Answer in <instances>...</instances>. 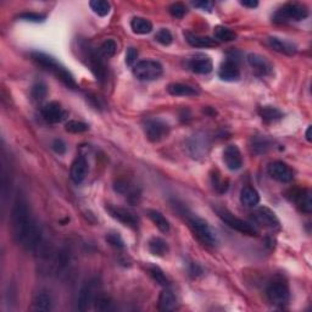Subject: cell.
<instances>
[{
  "label": "cell",
  "instance_id": "cell-18",
  "mask_svg": "<svg viewBox=\"0 0 312 312\" xmlns=\"http://www.w3.org/2000/svg\"><path fill=\"white\" fill-rule=\"evenodd\" d=\"M293 200L298 204L301 211L310 214L312 210L311 194L308 190H295L293 191Z\"/></svg>",
  "mask_w": 312,
  "mask_h": 312
},
{
  "label": "cell",
  "instance_id": "cell-22",
  "mask_svg": "<svg viewBox=\"0 0 312 312\" xmlns=\"http://www.w3.org/2000/svg\"><path fill=\"white\" fill-rule=\"evenodd\" d=\"M32 59L34 60L38 65H41L42 67L52 71L53 73L60 67V65L58 64V61H56L55 59L52 58V56L47 55V54L44 53H39V52L32 53Z\"/></svg>",
  "mask_w": 312,
  "mask_h": 312
},
{
  "label": "cell",
  "instance_id": "cell-2",
  "mask_svg": "<svg viewBox=\"0 0 312 312\" xmlns=\"http://www.w3.org/2000/svg\"><path fill=\"white\" fill-rule=\"evenodd\" d=\"M307 16L308 10L306 7L301 4H296V3H289L273 15V22L286 23L289 22V21H302Z\"/></svg>",
  "mask_w": 312,
  "mask_h": 312
},
{
  "label": "cell",
  "instance_id": "cell-32",
  "mask_svg": "<svg viewBox=\"0 0 312 312\" xmlns=\"http://www.w3.org/2000/svg\"><path fill=\"white\" fill-rule=\"evenodd\" d=\"M149 273H150V276L152 277V280H154L158 284H160V286H163V287H169L170 286L169 278L166 277V275H165L163 269L159 268L158 266L149 267Z\"/></svg>",
  "mask_w": 312,
  "mask_h": 312
},
{
  "label": "cell",
  "instance_id": "cell-25",
  "mask_svg": "<svg viewBox=\"0 0 312 312\" xmlns=\"http://www.w3.org/2000/svg\"><path fill=\"white\" fill-rule=\"evenodd\" d=\"M167 91L171 95H175V97H194L198 95V91L193 87L182 85V83H172L169 86Z\"/></svg>",
  "mask_w": 312,
  "mask_h": 312
},
{
  "label": "cell",
  "instance_id": "cell-6",
  "mask_svg": "<svg viewBox=\"0 0 312 312\" xmlns=\"http://www.w3.org/2000/svg\"><path fill=\"white\" fill-rule=\"evenodd\" d=\"M144 132L150 142L158 143L170 133V126L160 119H148L144 122Z\"/></svg>",
  "mask_w": 312,
  "mask_h": 312
},
{
  "label": "cell",
  "instance_id": "cell-14",
  "mask_svg": "<svg viewBox=\"0 0 312 312\" xmlns=\"http://www.w3.org/2000/svg\"><path fill=\"white\" fill-rule=\"evenodd\" d=\"M87 173H88V163H87L86 158L82 155L77 156L71 165V179L77 184H80L86 179Z\"/></svg>",
  "mask_w": 312,
  "mask_h": 312
},
{
  "label": "cell",
  "instance_id": "cell-9",
  "mask_svg": "<svg viewBox=\"0 0 312 312\" xmlns=\"http://www.w3.org/2000/svg\"><path fill=\"white\" fill-rule=\"evenodd\" d=\"M267 172L273 179L281 183H289L294 179L293 170L282 161H275V163L269 164Z\"/></svg>",
  "mask_w": 312,
  "mask_h": 312
},
{
  "label": "cell",
  "instance_id": "cell-34",
  "mask_svg": "<svg viewBox=\"0 0 312 312\" xmlns=\"http://www.w3.org/2000/svg\"><path fill=\"white\" fill-rule=\"evenodd\" d=\"M269 145H271V142L266 137H255L253 138L251 148L257 154H262V152H266L269 149Z\"/></svg>",
  "mask_w": 312,
  "mask_h": 312
},
{
  "label": "cell",
  "instance_id": "cell-5",
  "mask_svg": "<svg viewBox=\"0 0 312 312\" xmlns=\"http://www.w3.org/2000/svg\"><path fill=\"white\" fill-rule=\"evenodd\" d=\"M163 65L155 60H142L134 66L133 73L140 81H155L163 74Z\"/></svg>",
  "mask_w": 312,
  "mask_h": 312
},
{
  "label": "cell",
  "instance_id": "cell-17",
  "mask_svg": "<svg viewBox=\"0 0 312 312\" xmlns=\"http://www.w3.org/2000/svg\"><path fill=\"white\" fill-rule=\"evenodd\" d=\"M218 76L226 82H234L241 77V71H239L238 65L236 62L232 60H227L226 62L221 65L220 70H218Z\"/></svg>",
  "mask_w": 312,
  "mask_h": 312
},
{
  "label": "cell",
  "instance_id": "cell-8",
  "mask_svg": "<svg viewBox=\"0 0 312 312\" xmlns=\"http://www.w3.org/2000/svg\"><path fill=\"white\" fill-rule=\"evenodd\" d=\"M97 282L91 281L88 283H86L82 287V289L80 290L77 299V310L80 311H86L88 310L89 306L92 302H94L95 298H97Z\"/></svg>",
  "mask_w": 312,
  "mask_h": 312
},
{
  "label": "cell",
  "instance_id": "cell-37",
  "mask_svg": "<svg viewBox=\"0 0 312 312\" xmlns=\"http://www.w3.org/2000/svg\"><path fill=\"white\" fill-rule=\"evenodd\" d=\"M94 302H95V308L99 311H109L111 310V306H112L111 299L109 296L104 295V294H98Z\"/></svg>",
  "mask_w": 312,
  "mask_h": 312
},
{
  "label": "cell",
  "instance_id": "cell-4",
  "mask_svg": "<svg viewBox=\"0 0 312 312\" xmlns=\"http://www.w3.org/2000/svg\"><path fill=\"white\" fill-rule=\"evenodd\" d=\"M189 224H190L191 230L197 236V238L204 244L209 245V247H215L217 244V237H216L215 230L210 227V224L205 220L199 217H190Z\"/></svg>",
  "mask_w": 312,
  "mask_h": 312
},
{
  "label": "cell",
  "instance_id": "cell-3",
  "mask_svg": "<svg viewBox=\"0 0 312 312\" xmlns=\"http://www.w3.org/2000/svg\"><path fill=\"white\" fill-rule=\"evenodd\" d=\"M217 214L218 216H220L221 220L223 221L228 227H230L232 229L237 230V232H239L242 234H247V236H251V237L259 236V229H257L255 224L242 220V218H239V217H237V216H234L232 212L227 211V210H218Z\"/></svg>",
  "mask_w": 312,
  "mask_h": 312
},
{
  "label": "cell",
  "instance_id": "cell-27",
  "mask_svg": "<svg viewBox=\"0 0 312 312\" xmlns=\"http://www.w3.org/2000/svg\"><path fill=\"white\" fill-rule=\"evenodd\" d=\"M148 216H149L150 220L154 222L155 226L158 227L159 229L161 230V232H163V233H169L170 232V229H171L170 222L163 214H161V212L156 211V210H149Z\"/></svg>",
  "mask_w": 312,
  "mask_h": 312
},
{
  "label": "cell",
  "instance_id": "cell-20",
  "mask_svg": "<svg viewBox=\"0 0 312 312\" xmlns=\"http://www.w3.org/2000/svg\"><path fill=\"white\" fill-rule=\"evenodd\" d=\"M176 295L171 292L170 289H165L163 293L160 294L159 298V310L160 311H173L177 308Z\"/></svg>",
  "mask_w": 312,
  "mask_h": 312
},
{
  "label": "cell",
  "instance_id": "cell-43",
  "mask_svg": "<svg viewBox=\"0 0 312 312\" xmlns=\"http://www.w3.org/2000/svg\"><path fill=\"white\" fill-rule=\"evenodd\" d=\"M138 59V50L136 48H128L127 53H126V64L128 66H132Z\"/></svg>",
  "mask_w": 312,
  "mask_h": 312
},
{
  "label": "cell",
  "instance_id": "cell-40",
  "mask_svg": "<svg viewBox=\"0 0 312 312\" xmlns=\"http://www.w3.org/2000/svg\"><path fill=\"white\" fill-rule=\"evenodd\" d=\"M169 10L170 14L172 15L173 17H176V19H182V17L187 14V8H185V5H183L182 3H175V4L171 5Z\"/></svg>",
  "mask_w": 312,
  "mask_h": 312
},
{
  "label": "cell",
  "instance_id": "cell-44",
  "mask_svg": "<svg viewBox=\"0 0 312 312\" xmlns=\"http://www.w3.org/2000/svg\"><path fill=\"white\" fill-rule=\"evenodd\" d=\"M52 146H53L54 151H55L56 154H59V155L65 154L66 150H67V148H66V144L64 143V140H61V139H55V140H54Z\"/></svg>",
  "mask_w": 312,
  "mask_h": 312
},
{
  "label": "cell",
  "instance_id": "cell-24",
  "mask_svg": "<svg viewBox=\"0 0 312 312\" xmlns=\"http://www.w3.org/2000/svg\"><path fill=\"white\" fill-rule=\"evenodd\" d=\"M241 202L243 205L248 206V208H254L260 203V195L256 191V189L245 187L241 191Z\"/></svg>",
  "mask_w": 312,
  "mask_h": 312
},
{
  "label": "cell",
  "instance_id": "cell-29",
  "mask_svg": "<svg viewBox=\"0 0 312 312\" xmlns=\"http://www.w3.org/2000/svg\"><path fill=\"white\" fill-rule=\"evenodd\" d=\"M33 307L37 311H49L52 308V298L47 292H39L33 300Z\"/></svg>",
  "mask_w": 312,
  "mask_h": 312
},
{
  "label": "cell",
  "instance_id": "cell-19",
  "mask_svg": "<svg viewBox=\"0 0 312 312\" xmlns=\"http://www.w3.org/2000/svg\"><path fill=\"white\" fill-rule=\"evenodd\" d=\"M268 44L272 49L276 50V52L286 54V55H293V54H295L296 52V48L294 44L277 37H269Z\"/></svg>",
  "mask_w": 312,
  "mask_h": 312
},
{
  "label": "cell",
  "instance_id": "cell-45",
  "mask_svg": "<svg viewBox=\"0 0 312 312\" xmlns=\"http://www.w3.org/2000/svg\"><path fill=\"white\" fill-rule=\"evenodd\" d=\"M193 5L195 8H199L202 9L204 11H211L212 9V3L211 2H195L193 3Z\"/></svg>",
  "mask_w": 312,
  "mask_h": 312
},
{
  "label": "cell",
  "instance_id": "cell-31",
  "mask_svg": "<svg viewBox=\"0 0 312 312\" xmlns=\"http://www.w3.org/2000/svg\"><path fill=\"white\" fill-rule=\"evenodd\" d=\"M214 35L217 41H221V42H233V41H236V38H237L236 32H233L232 29L228 28V27H224V26L215 27Z\"/></svg>",
  "mask_w": 312,
  "mask_h": 312
},
{
  "label": "cell",
  "instance_id": "cell-1",
  "mask_svg": "<svg viewBox=\"0 0 312 312\" xmlns=\"http://www.w3.org/2000/svg\"><path fill=\"white\" fill-rule=\"evenodd\" d=\"M11 227L14 238L21 247L32 253H41L43 249V236L39 224L33 217L27 199L19 194L11 210Z\"/></svg>",
  "mask_w": 312,
  "mask_h": 312
},
{
  "label": "cell",
  "instance_id": "cell-16",
  "mask_svg": "<svg viewBox=\"0 0 312 312\" xmlns=\"http://www.w3.org/2000/svg\"><path fill=\"white\" fill-rule=\"evenodd\" d=\"M188 66L194 73L198 74H208L212 71L214 65H212L211 59L205 55H197L193 59L188 61Z\"/></svg>",
  "mask_w": 312,
  "mask_h": 312
},
{
  "label": "cell",
  "instance_id": "cell-33",
  "mask_svg": "<svg viewBox=\"0 0 312 312\" xmlns=\"http://www.w3.org/2000/svg\"><path fill=\"white\" fill-rule=\"evenodd\" d=\"M89 5H91L92 10L101 17L106 16L110 13V4L105 0H93L89 3Z\"/></svg>",
  "mask_w": 312,
  "mask_h": 312
},
{
  "label": "cell",
  "instance_id": "cell-23",
  "mask_svg": "<svg viewBox=\"0 0 312 312\" xmlns=\"http://www.w3.org/2000/svg\"><path fill=\"white\" fill-rule=\"evenodd\" d=\"M89 66H91V70L94 76L97 77L99 81H104L106 77V70H105V66L101 61V58L99 56L97 53H92L89 55Z\"/></svg>",
  "mask_w": 312,
  "mask_h": 312
},
{
  "label": "cell",
  "instance_id": "cell-47",
  "mask_svg": "<svg viewBox=\"0 0 312 312\" xmlns=\"http://www.w3.org/2000/svg\"><path fill=\"white\" fill-rule=\"evenodd\" d=\"M306 139L311 142V127H308L307 131H306Z\"/></svg>",
  "mask_w": 312,
  "mask_h": 312
},
{
  "label": "cell",
  "instance_id": "cell-28",
  "mask_svg": "<svg viewBox=\"0 0 312 312\" xmlns=\"http://www.w3.org/2000/svg\"><path fill=\"white\" fill-rule=\"evenodd\" d=\"M131 28L137 34H148L152 31V23L144 17H134L131 21Z\"/></svg>",
  "mask_w": 312,
  "mask_h": 312
},
{
  "label": "cell",
  "instance_id": "cell-11",
  "mask_svg": "<svg viewBox=\"0 0 312 312\" xmlns=\"http://www.w3.org/2000/svg\"><path fill=\"white\" fill-rule=\"evenodd\" d=\"M255 221L261 226L266 228H271V229H276L280 228V220L277 218L275 212L268 208H260L255 211L254 214Z\"/></svg>",
  "mask_w": 312,
  "mask_h": 312
},
{
  "label": "cell",
  "instance_id": "cell-46",
  "mask_svg": "<svg viewBox=\"0 0 312 312\" xmlns=\"http://www.w3.org/2000/svg\"><path fill=\"white\" fill-rule=\"evenodd\" d=\"M241 4L243 5V7H245V8L254 9V8H256L257 5H259V3H257L256 0H242Z\"/></svg>",
  "mask_w": 312,
  "mask_h": 312
},
{
  "label": "cell",
  "instance_id": "cell-38",
  "mask_svg": "<svg viewBox=\"0 0 312 312\" xmlns=\"http://www.w3.org/2000/svg\"><path fill=\"white\" fill-rule=\"evenodd\" d=\"M31 94H32V97H33V99H34V100H37V101L43 100V99L46 98L47 94H48L47 86L44 85L43 82L35 83V85L32 87Z\"/></svg>",
  "mask_w": 312,
  "mask_h": 312
},
{
  "label": "cell",
  "instance_id": "cell-35",
  "mask_svg": "<svg viewBox=\"0 0 312 312\" xmlns=\"http://www.w3.org/2000/svg\"><path fill=\"white\" fill-rule=\"evenodd\" d=\"M65 130L70 132V133H83V132H87L89 130V126L85 124V122L72 120V121L66 122Z\"/></svg>",
  "mask_w": 312,
  "mask_h": 312
},
{
  "label": "cell",
  "instance_id": "cell-13",
  "mask_svg": "<svg viewBox=\"0 0 312 312\" xmlns=\"http://www.w3.org/2000/svg\"><path fill=\"white\" fill-rule=\"evenodd\" d=\"M107 211L115 220L121 222L125 226H128L131 228H136L138 226V217L134 214H132L128 210L122 208H115V206H109Z\"/></svg>",
  "mask_w": 312,
  "mask_h": 312
},
{
  "label": "cell",
  "instance_id": "cell-36",
  "mask_svg": "<svg viewBox=\"0 0 312 312\" xmlns=\"http://www.w3.org/2000/svg\"><path fill=\"white\" fill-rule=\"evenodd\" d=\"M117 52V44L113 39H106L100 47V54L101 55L106 56V58H111Z\"/></svg>",
  "mask_w": 312,
  "mask_h": 312
},
{
  "label": "cell",
  "instance_id": "cell-7",
  "mask_svg": "<svg viewBox=\"0 0 312 312\" xmlns=\"http://www.w3.org/2000/svg\"><path fill=\"white\" fill-rule=\"evenodd\" d=\"M266 294L269 302H272L273 305L277 306L286 305L290 298L289 288H288L286 283H283V282L281 281L273 282V283L269 284L266 290Z\"/></svg>",
  "mask_w": 312,
  "mask_h": 312
},
{
  "label": "cell",
  "instance_id": "cell-30",
  "mask_svg": "<svg viewBox=\"0 0 312 312\" xmlns=\"http://www.w3.org/2000/svg\"><path fill=\"white\" fill-rule=\"evenodd\" d=\"M259 113H260V116L262 117L263 121H266V122L278 121V120H281L282 117H283L282 111L278 110L277 107H273V106L260 107Z\"/></svg>",
  "mask_w": 312,
  "mask_h": 312
},
{
  "label": "cell",
  "instance_id": "cell-42",
  "mask_svg": "<svg viewBox=\"0 0 312 312\" xmlns=\"http://www.w3.org/2000/svg\"><path fill=\"white\" fill-rule=\"evenodd\" d=\"M20 19L25 21H31V22H43L46 20V16L41 14H34V13H25L20 15Z\"/></svg>",
  "mask_w": 312,
  "mask_h": 312
},
{
  "label": "cell",
  "instance_id": "cell-10",
  "mask_svg": "<svg viewBox=\"0 0 312 312\" xmlns=\"http://www.w3.org/2000/svg\"><path fill=\"white\" fill-rule=\"evenodd\" d=\"M42 116L48 124H60L66 119L67 113L56 101L48 103L42 107Z\"/></svg>",
  "mask_w": 312,
  "mask_h": 312
},
{
  "label": "cell",
  "instance_id": "cell-26",
  "mask_svg": "<svg viewBox=\"0 0 312 312\" xmlns=\"http://www.w3.org/2000/svg\"><path fill=\"white\" fill-rule=\"evenodd\" d=\"M148 249L149 251L155 256H164L169 253V245L167 243L164 241V239L159 238V237H155V238H151L148 243Z\"/></svg>",
  "mask_w": 312,
  "mask_h": 312
},
{
  "label": "cell",
  "instance_id": "cell-39",
  "mask_svg": "<svg viewBox=\"0 0 312 312\" xmlns=\"http://www.w3.org/2000/svg\"><path fill=\"white\" fill-rule=\"evenodd\" d=\"M155 39H156V42H159V43L163 44V46H170V44L172 43L173 37L169 29L161 28V29H159L158 33L155 34Z\"/></svg>",
  "mask_w": 312,
  "mask_h": 312
},
{
  "label": "cell",
  "instance_id": "cell-41",
  "mask_svg": "<svg viewBox=\"0 0 312 312\" xmlns=\"http://www.w3.org/2000/svg\"><path fill=\"white\" fill-rule=\"evenodd\" d=\"M106 241L109 242L110 244L112 245V247H115V248H120V249L125 248V243H124V241H122L121 237L119 236V233H110V234H107Z\"/></svg>",
  "mask_w": 312,
  "mask_h": 312
},
{
  "label": "cell",
  "instance_id": "cell-12",
  "mask_svg": "<svg viewBox=\"0 0 312 312\" xmlns=\"http://www.w3.org/2000/svg\"><path fill=\"white\" fill-rule=\"evenodd\" d=\"M223 161L230 171H238L243 166L241 150L236 145H228L223 151Z\"/></svg>",
  "mask_w": 312,
  "mask_h": 312
},
{
  "label": "cell",
  "instance_id": "cell-15",
  "mask_svg": "<svg viewBox=\"0 0 312 312\" xmlns=\"http://www.w3.org/2000/svg\"><path fill=\"white\" fill-rule=\"evenodd\" d=\"M247 59L249 65H250L251 67L256 71V73L260 74V76H267V74L271 73L273 70L271 62H269L266 58H263V56L259 55V54H254V53L249 54Z\"/></svg>",
  "mask_w": 312,
  "mask_h": 312
},
{
  "label": "cell",
  "instance_id": "cell-21",
  "mask_svg": "<svg viewBox=\"0 0 312 312\" xmlns=\"http://www.w3.org/2000/svg\"><path fill=\"white\" fill-rule=\"evenodd\" d=\"M185 39L191 47L195 48H215L218 46V42L216 39H212L210 37H204V35H197L187 33L185 34Z\"/></svg>",
  "mask_w": 312,
  "mask_h": 312
}]
</instances>
